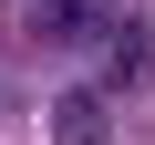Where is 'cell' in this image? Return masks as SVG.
Here are the masks:
<instances>
[{"label":"cell","mask_w":155,"mask_h":145,"mask_svg":"<svg viewBox=\"0 0 155 145\" xmlns=\"http://www.w3.org/2000/svg\"><path fill=\"white\" fill-rule=\"evenodd\" d=\"M21 21H31V42H93L114 21V0H21Z\"/></svg>","instance_id":"obj_1"},{"label":"cell","mask_w":155,"mask_h":145,"mask_svg":"<svg viewBox=\"0 0 155 145\" xmlns=\"http://www.w3.org/2000/svg\"><path fill=\"white\" fill-rule=\"evenodd\" d=\"M145 21H104V93H124V83H145Z\"/></svg>","instance_id":"obj_2"},{"label":"cell","mask_w":155,"mask_h":145,"mask_svg":"<svg viewBox=\"0 0 155 145\" xmlns=\"http://www.w3.org/2000/svg\"><path fill=\"white\" fill-rule=\"evenodd\" d=\"M52 135H62V145H114L104 93H62V104H52Z\"/></svg>","instance_id":"obj_3"}]
</instances>
